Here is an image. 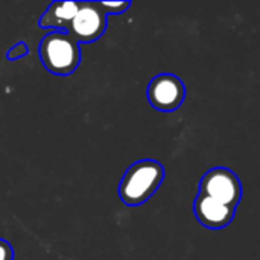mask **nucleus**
I'll list each match as a JSON object with an SVG mask.
<instances>
[{
	"label": "nucleus",
	"mask_w": 260,
	"mask_h": 260,
	"mask_svg": "<svg viewBox=\"0 0 260 260\" xmlns=\"http://www.w3.org/2000/svg\"><path fill=\"white\" fill-rule=\"evenodd\" d=\"M27 52H29L27 44H26L24 41H20V43L14 44V46L8 50L6 58H8L9 61H17V59H20V58L26 56V55H27Z\"/></svg>",
	"instance_id": "nucleus-9"
},
{
	"label": "nucleus",
	"mask_w": 260,
	"mask_h": 260,
	"mask_svg": "<svg viewBox=\"0 0 260 260\" xmlns=\"http://www.w3.org/2000/svg\"><path fill=\"white\" fill-rule=\"evenodd\" d=\"M165 168L155 160H140L131 165L119 184V197L123 204L136 207L145 204L161 186Z\"/></svg>",
	"instance_id": "nucleus-1"
},
{
	"label": "nucleus",
	"mask_w": 260,
	"mask_h": 260,
	"mask_svg": "<svg viewBox=\"0 0 260 260\" xmlns=\"http://www.w3.org/2000/svg\"><path fill=\"white\" fill-rule=\"evenodd\" d=\"M79 9V2H52L44 14L38 20V26L41 29L62 30L67 32L69 26Z\"/></svg>",
	"instance_id": "nucleus-7"
},
{
	"label": "nucleus",
	"mask_w": 260,
	"mask_h": 260,
	"mask_svg": "<svg viewBox=\"0 0 260 260\" xmlns=\"http://www.w3.org/2000/svg\"><path fill=\"white\" fill-rule=\"evenodd\" d=\"M193 212L197 221L201 225L210 230H221L230 225V222L235 218L236 209H232L210 197L198 193L193 203Z\"/></svg>",
	"instance_id": "nucleus-6"
},
{
	"label": "nucleus",
	"mask_w": 260,
	"mask_h": 260,
	"mask_svg": "<svg viewBox=\"0 0 260 260\" xmlns=\"http://www.w3.org/2000/svg\"><path fill=\"white\" fill-rule=\"evenodd\" d=\"M107 15H119L129 9L131 2H99Z\"/></svg>",
	"instance_id": "nucleus-8"
},
{
	"label": "nucleus",
	"mask_w": 260,
	"mask_h": 260,
	"mask_svg": "<svg viewBox=\"0 0 260 260\" xmlns=\"http://www.w3.org/2000/svg\"><path fill=\"white\" fill-rule=\"evenodd\" d=\"M38 56L49 73L70 76L81 64V47L69 32L50 30L38 44Z\"/></svg>",
	"instance_id": "nucleus-2"
},
{
	"label": "nucleus",
	"mask_w": 260,
	"mask_h": 260,
	"mask_svg": "<svg viewBox=\"0 0 260 260\" xmlns=\"http://www.w3.org/2000/svg\"><path fill=\"white\" fill-rule=\"evenodd\" d=\"M107 24L108 15L99 2H79V9L73 17L67 32L78 44L94 43L105 34Z\"/></svg>",
	"instance_id": "nucleus-4"
},
{
	"label": "nucleus",
	"mask_w": 260,
	"mask_h": 260,
	"mask_svg": "<svg viewBox=\"0 0 260 260\" xmlns=\"http://www.w3.org/2000/svg\"><path fill=\"white\" fill-rule=\"evenodd\" d=\"M186 98L183 81L172 73H161L151 79L146 88V99L157 111L172 113L178 110Z\"/></svg>",
	"instance_id": "nucleus-5"
},
{
	"label": "nucleus",
	"mask_w": 260,
	"mask_h": 260,
	"mask_svg": "<svg viewBox=\"0 0 260 260\" xmlns=\"http://www.w3.org/2000/svg\"><path fill=\"white\" fill-rule=\"evenodd\" d=\"M200 193L210 197L224 206L236 209L242 200V184L239 177L229 168H213L200 181Z\"/></svg>",
	"instance_id": "nucleus-3"
},
{
	"label": "nucleus",
	"mask_w": 260,
	"mask_h": 260,
	"mask_svg": "<svg viewBox=\"0 0 260 260\" xmlns=\"http://www.w3.org/2000/svg\"><path fill=\"white\" fill-rule=\"evenodd\" d=\"M0 260H14V250L5 239H0Z\"/></svg>",
	"instance_id": "nucleus-10"
}]
</instances>
